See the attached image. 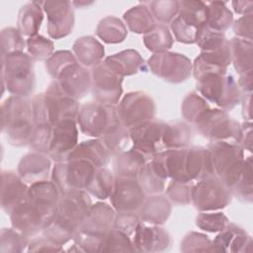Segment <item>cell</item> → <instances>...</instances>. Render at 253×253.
<instances>
[{
    "label": "cell",
    "instance_id": "83f0119b",
    "mask_svg": "<svg viewBox=\"0 0 253 253\" xmlns=\"http://www.w3.org/2000/svg\"><path fill=\"white\" fill-rule=\"evenodd\" d=\"M168 179L163 167L153 157L141 169L138 174L139 182L145 195H159L165 189V182Z\"/></svg>",
    "mask_w": 253,
    "mask_h": 253
},
{
    "label": "cell",
    "instance_id": "836d02e7",
    "mask_svg": "<svg viewBox=\"0 0 253 253\" xmlns=\"http://www.w3.org/2000/svg\"><path fill=\"white\" fill-rule=\"evenodd\" d=\"M42 2H30L23 5L18 15V31L22 36L33 37L38 35L43 13Z\"/></svg>",
    "mask_w": 253,
    "mask_h": 253
},
{
    "label": "cell",
    "instance_id": "94428289",
    "mask_svg": "<svg viewBox=\"0 0 253 253\" xmlns=\"http://www.w3.org/2000/svg\"><path fill=\"white\" fill-rule=\"evenodd\" d=\"M236 143L243 149L252 151V123L244 122L240 125V131Z\"/></svg>",
    "mask_w": 253,
    "mask_h": 253
},
{
    "label": "cell",
    "instance_id": "d6986e66",
    "mask_svg": "<svg viewBox=\"0 0 253 253\" xmlns=\"http://www.w3.org/2000/svg\"><path fill=\"white\" fill-rule=\"evenodd\" d=\"M10 218L13 228L28 238L42 232L49 223L42 211L27 199L11 211Z\"/></svg>",
    "mask_w": 253,
    "mask_h": 253
},
{
    "label": "cell",
    "instance_id": "3957f363",
    "mask_svg": "<svg viewBox=\"0 0 253 253\" xmlns=\"http://www.w3.org/2000/svg\"><path fill=\"white\" fill-rule=\"evenodd\" d=\"M154 158L161 164L167 177L175 181L196 183L212 176L209 150L202 146L166 149Z\"/></svg>",
    "mask_w": 253,
    "mask_h": 253
},
{
    "label": "cell",
    "instance_id": "5b68a950",
    "mask_svg": "<svg viewBox=\"0 0 253 253\" xmlns=\"http://www.w3.org/2000/svg\"><path fill=\"white\" fill-rule=\"evenodd\" d=\"M35 125H51L76 120L79 112L77 100L65 95L55 81H52L44 93L38 94L32 100Z\"/></svg>",
    "mask_w": 253,
    "mask_h": 253
},
{
    "label": "cell",
    "instance_id": "f1b7e54d",
    "mask_svg": "<svg viewBox=\"0 0 253 253\" xmlns=\"http://www.w3.org/2000/svg\"><path fill=\"white\" fill-rule=\"evenodd\" d=\"M140 221L153 225L163 224L171 213V204L164 196H150L138 210Z\"/></svg>",
    "mask_w": 253,
    "mask_h": 253
},
{
    "label": "cell",
    "instance_id": "816d5d0a",
    "mask_svg": "<svg viewBox=\"0 0 253 253\" xmlns=\"http://www.w3.org/2000/svg\"><path fill=\"white\" fill-rule=\"evenodd\" d=\"M2 252H20L29 246V238L15 228H3L1 231Z\"/></svg>",
    "mask_w": 253,
    "mask_h": 253
},
{
    "label": "cell",
    "instance_id": "ffe728a7",
    "mask_svg": "<svg viewBox=\"0 0 253 253\" xmlns=\"http://www.w3.org/2000/svg\"><path fill=\"white\" fill-rule=\"evenodd\" d=\"M78 130L76 120H64L52 126L47 156L56 162L66 160L67 155L77 145Z\"/></svg>",
    "mask_w": 253,
    "mask_h": 253
},
{
    "label": "cell",
    "instance_id": "4dcf8cb0",
    "mask_svg": "<svg viewBox=\"0 0 253 253\" xmlns=\"http://www.w3.org/2000/svg\"><path fill=\"white\" fill-rule=\"evenodd\" d=\"M118 75L127 76L143 69L144 61L140 54L133 49H127L108 56L104 61Z\"/></svg>",
    "mask_w": 253,
    "mask_h": 253
},
{
    "label": "cell",
    "instance_id": "484cf974",
    "mask_svg": "<svg viewBox=\"0 0 253 253\" xmlns=\"http://www.w3.org/2000/svg\"><path fill=\"white\" fill-rule=\"evenodd\" d=\"M216 251L246 252L251 251L252 238L241 227L228 223L213 240Z\"/></svg>",
    "mask_w": 253,
    "mask_h": 253
},
{
    "label": "cell",
    "instance_id": "e575fe53",
    "mask_svg": "<svg viewBox=\"0 0 253 253\" xmlns=\"http://www.w3.org/2000/svg\"><path fill=\"white\" fill-rule=\"evenodd\" d=\"M233 15L225 2L212 1L206 3V25L215 32L223 33L231 25Z\"/></svg>",
    "mask_w": 253,
    "mask_h": 253
},
{
    "label": "cell",
    "instance_id": "603a6c76",
    "mask_svg": "<svg viewBox=\"0 0 253 253\" xmlns=\"http://www.w3.org/2000/svg\"><path fill=\"white\" fill-rule=\"evenodd\" d=\"M132 244L135 251L157 252L168 249L171 244V238L164 228L147 226L140 221L134 231Z\"/></svg>",
    "mask_w": 253,
    "mask_h": 253
},
{
    "label": "cell",
    "instance_id": "f6af8a7d",
    "mask_svg": "<svg viewBox=\"0 0 253 253\" xmlns=\"http://www.w3.org/2000/svg\"><path fill=\"white\" fill-rule=\"evenodd\" d=\"M208 108H210L208 102L196 92H192L185 97L182 103V116L187 122L194 125L200 115Z\"/></svg>",
    "mask_w": 253,
    "mask_h": 253
},
{
    "label": "cell",
    "instance_id": "680465c9",
    "mask_svg": "<svg viewBox=\"0 0 253 253\" xmlns=\"http://www.w3.org/2000/svg\"><path fill=\"white\" fill-rule=\"evenodd\" d=\"M252 13L243 15L233 24V32L237 38L252 41Z\"/></svg>",
    "mask_w": 253,
    "mask_h": 253
},
{
    "label": "cell",
    "instance_id": "9f6ffc18",
    "mask_svg": "<svg viewBox=\"0 0 253 253\" xmlns=\"http://www.w3.org/2000/svg\"><path fill=\"white\" fill-rule=\"evenodd\" d=\"M171 29L174 33L175 39L183 43H195L200 30L186 24L179 17H176L171 22Z\"/></svg>",
    "mask_w": 253,
    "mask_h": 253
},
{
    "label": "cell",
    "instance_id": "4fadbf2b",
    "mask_svg": "<svg viewBox=\"0 0 253 253\" xmlns=\"http://www.w3.org/2000/svg\"><path fill=\"white\" fill-rule=\"evenodd\" d=\"M121 124L127 129L151 122L155 117V104L146 93H127L117 108Z\"/></svg>",
    "mask_w": 253,
    "mask_h": 253
},
{
    "label": "cell",
    "instance_id": "f35d334b",
    "mask_svg": "<svg viewBox=\"0 0 253 253\" xmlns=\"http://www.w3.org/2000/svg\"><path fill=\"white\" fill-rule=\"evenodd\" d=\"M173 37L171 36L169 29L163 25H155L154 28L146 33L143 37V42L146 48L154 53H160L167 51L173 44Z\"/></svg>",
    "mask_w": 253,
    "mask_h": 253
},
{
    "label": "cell",
    "instance_id": "8fae6325",
    "mask_svg": "<svg viewBox=\"0 0 253 253\" xmlns=\"http://www.w3.org/2000/svg\"><path fill=\"white\" fill-rule=\"evenodd\" d=\"M97 167L83 160H65L57 162L53 169L51 179L60 194L74 191H86Z\"/></svg>",
    "mask_w": 253,
    "mask_h": 253
},
{
    "label": "cell",
    "instance_id": "74e56055",
    "mask_svg": "<svg viewBox=\"0 0 253 253\" xmlns=\"http://www.w3.org/2000/svg\"><path fill=\"white\" fill-rule=\"evenodd\" d=\"M96 34L107 43H118L126 39L127 31L120 19L114 16H107L99 22Z\"/></svg>",
    "mask_w": 253,
    "mask_h": 253
},
{
    "label": "cell",
    "instance_id": "b9f144b4",
    "mask_svg": "<svg viewBox=\"0 0 253 253\" xmlns=\"http://www.w3.org/2000/svg\"><path fill=\"white\" fill-rule=\"evenodd\" d=\"M252 159L251 156L246 158L244 170L237 182L230 188V193L243 203L250 204L253 201L252 194Z\"/></svg>",
    "mask_w": 253,
    "mask_h": 253
},
{
    "label": "cell",
    "instance_id": "d4e9b609",
    "mask_svg": "<svg viewBox=\"0 0 253 253\" xmlns=\"http://www.w3.org/2000/svg\"><path fill=\"white\" fill-rule=\"evenodd\" d=\"M51 161L48 156L40 152L26 154L18 165V175L28 184L47 180L50 172Z\"/></svg>",
    "mask_w": 253,
    "mask_h": 253
},
{
    "label": "cell",
    "instance_id": "4316f807",
    "mask_svg": "<svg viewBox=\"0 0 253 253\" xmlns=\"http://www.w3.org/2000/svg\"><path fill=\"white\" fill-rule=\"evenodd\" d=\"M110 153L100 139H92L77 144L67 155L66 160H83L97 168L105 167L109 161Z\"/></svg>",
    "mask_w": 253,
    "mask_h": 253
},
{
    "label": "cell",
    "instance_id": "681fc988",
    "mask_svg": "<svg viewBox=\"0 0 253 253\" xmlns=\"http://www.w3.org/2000/svg\"><path fill=\"white\" fill-rule=\"evenodd\" d=\"M228 223L227 216L222 212L202 211L196 219L197 226L209 232L221 231Z\"/></svg>",
    "mask_w": 253,
    "mask_h": 253
},
{
    "label": "cell",
    "instance_id": "bcb514c9",
    "mask_svg": "<svg viewBox=\"0 0 253 253\" xmlns=\"http://www.w3.org/2000/svg\"><path fill=\"white\" fill-rule=\"evenodd\" d=\"M29 56L33 61L47 59L53 50V42L42 36L36 35L27 40Z\"/></svg>",
    "mask_w": 253,
    "mask_h": 253
},
{
    "label": "cell",
    "instance_id": "cb8c5ba5",
    "mask_svg": "<svg viewBox=\"0 0 253 253\" xmlns=\"http://www.w3.org/2000/svg\"><path fill=\"white\" fill-rule=\"evenodd\" d=\"M1 206L10 214L11 211L27 199L28 187L19 175L12 171H3L1 175Z\"/></svg>",
    "mask_w": 253,
    "mask_h": 253
},
{
    "label": "cell",
    "instance_id": "e0dca14e",
    "mask_svg": "<svg viewBox=\"0 0 253 253\" xmlns=\"http://www.w3.org/2000/svg\"><path fill=\"white\" fill-rule=\"evenodd\" d=\"M163 122L151 121L128 129L132 148L151 160L157 153L165 150L162 143Z\"/></svg>",
    "mask_w": 253,
    "mask_h": 253
},
{
    "label": "cell",
    "instance_id": "11a10c76",
    "mask_svg": "<svg viewBox=\"0 0 253 253\" xmlns=\"http://www.w3.org/2000/svg\"><path fill=\"white\" fill-rule=\"evenodd\" d=\"M75 56L68 50H59L51 54L45 62V68L47 73L52 77L56 76L69 64L76 62Z\"/></svg>",
    "mask_w": 253,
    "mask_h": 253
},
{
    "label": "cell",
    "instance_id": "6f0895ef",
    "mask_svg": "<svg viewBox=\"0 0 253 253\" xmlns=\"http://www.w3.org/2000/svg\"><path fill=\"white\" fill-rule=\"evenodd\" d=\"M140 222L138 214L132 211L118 212L115 216L113 228L118 229L126 235H131L134 233L136 226Z\"/></svg>",
    "mask_w": 253,
    "mask_h": 253
},
{
    "label": "cell",
    "instance_id": "52a82bcc",
    "mask_svg": "<svg viewBox=\"0 0 253 253\" xmlns=\"http://www.w3.org/2000/svg\"><path fill=\"white\" fill-rule=\"evenodd\" d=\"M208 150L212 176L230 190L245 167L243 148L234 142L213 141L210 143Z\"/></svg>",
    "mask_w": 253,
    "mask_h": 253
},
{
    "label": "cell",
    "instance_id": "91938a15",
    "mask_svg": "<svg viewBox=\"0 0 253 253\" xmlns=\"http://www.w3.org/2000/svg\"><path fill=\"white\" fill-rule=\"evenodd\" d=\"M29 251H62L60 245L50 241L45 236H35L29 242Z\"/></svg>",
    "mask_w": 253,
    "mask_h": 253
},
{
    "label": "cell",
    "instance_id": "277c9868",
    "mask_svg": "<svg viewBox=\"0 0 253 253\" xmlns=\"http://www.w3.org/2000/svg\"><path fill=\"white\" fill-rule=\"evenodd\" d=\"M2 131L14 146L30 143L35 122L32 101L26 97L11 96L1 106Z\"/></svg>",
    "mask_w": 253,
    "mask_h": 253
},
{
    "label": "cell",
    "instance_id": "9a60e30c",
    "mask_svg": "<svg viewBox=\"0 0 253 253\" xmlns=\"http://www.w3.org/2000/svg\"><path fill=\"white\" fill-rule=\"evenodd\" d=\"M123 77L105 62H100L91 71V89L97 102L115 105L121 98Z\"/></svg>",
    "mask_w": 253,
    "mask_h": 253
},
{
    "label": "cell",
    "instance_id": "6125c7cd",
    "mask_svg": "<svg viewBox=\"0 0 253 253\" xmlns=\"http://www.w3.org/2000/svg\"><path fill=\"white\" fill-rule=\"evenodd\" d=\"M242 116L245 121L251 122L252 120V93L242 94Z\"/></svg>",
    "mask_w": 253,
    "mask_h": 253
},
{
    "label": "cell",
    "instance_id": "44dd1931",
    "mask_svg": "<svg viewBox=\"0 0 253 253\" xmlns=\"http://www.w3.org/2000/svg\"><path fill=\"white\" fill-rule=\"evenodd\" d=\"M54 81L65 95L75 100L83 98L91 89V73L77 61L66 66Z\"/></svg>",
    "mask_w": 253,
    "mask_h": 253
},
{
    "label": "cell",
    "instance_id": "7c38bea8",
    "mask_svg": "<svg viewBox=\"0 0 253 253\" xmlns=\"http://www.w3.org/2000/svg\"><path fill=\"white\" fill-rule=\"evenodd\" d=\"M231 197L229 189L213 176L201 179L192 187V203L201 211L222 210L231 202Z\"/></svg>",
    "mask_w": 253,
    "mask_h": 253
},
{
    "label": "cell",
    "instance_id": "8d00e7d4",
    "mask_svg": "<svg viewBox=\"0 0 253 253\" xmlns=\"http://www.w3.org/2000/svg\"><path fill=\"white\" fill-rule=\"evenodd\" d=\"M124 20L128 29L136 34L145 35L156 25L150 10L142 2L126 11L124 14Z\"/></svg>",
    "mask_w": 253,
    "mask_h": 253
},
{
    "label": "cell",
    "instance_id": "7dc6e473",
    "mask_svg": "<svg viewBox=\"0 0 253 253\" xmlns=\"http://www.w3.org/2000/svg\"><path fill=\"white\" fill-rule=\"evenodd\" d=\"M102 251H135V249L128 235L112 228L103 241L101 252Z\"/></svg>",
    "mask_w": 253,
    "mask_h": 253
},
{
    "label": "cell",
    "instance_id": "e7e4bbea",
    "mask_svg": "<svg viewBox=\"0 0 253 253\" xmlns=\"http://www.w3.org/2000/svg\"><path fill=\"white\" fill-rule=\"evenodd\" d=\"M232 7L236 13L247 15L252 13L253 2L252 1H233Z\"/></svg>",
    "mask_w": 253,
    "mask_h": 253
},
{
    "label": "cell",
    "instance_id": "8992f818",
    "mask_svg": "<svg viewBox=\"0 0 253 253\" xmlns=\"http://www.w3.org/2000/svg\"><path fill=\"white\" fill-rule=\"evenodd\" d=\"M116 212L105 203L92 205L74 236L75 244L82 252L100 251L107 233L113 228Z\"/></svg>",
    "mask_w": 253,
    "mask_h": 253
},
{
    "label": "cell",
    "instance_id": "f546056e",
    "mask_svg": "<svg viewBox=\"0 0 253 253\" xmlns=\"http://www.w3.org/2000/svg\"><path fill=\"white\" fill-rule=\"evenodd\" d=\"M75 58L84 67H95L104 57V46L93 37H82L73 43Z\"/></svg>",
    "mask_w": 253,
    "mask_h": 253
},
{
    "label": "cell",
    "instance_id": "ab89813d",
    "mask_svg": "<svg viewBox=\"0 0 253 253\" xmlns=\"http://www.w3.org/2000/svg\"><path fill=\"white\" fill-rule=\"evenodd\" d=\"M179 17L186 24L200 29L206 24V2L179 1Z\"/></svg>",
    "mask_w": 253,
    "mask_h": 253
},
{
    "label": "cell",
    "instance_id": "d6a6232c",
    "mask_svg": "<svg viewBox=\"0 0 253 253\" xmlns=\"http://www.w3.org/2000/svg\"><path fill=\"white\" fill-rule=\"evenodd\" d=\"M192 138V129L186 123H164L162 143L165 150L188 147Z\"/></svg>",
    "mask_w": 253,
    "mask_h": 253
},
{
    "label": "cell",
    "instance_id": "7402d4cb",
    "mask_svg": "<svg viewBox=\"0 0 253 253\" xmlns=\"http://www.w3.org/2000/svg\"><path fill=\"white\" fill-rule=\"evenodd\" d=\"M60 197L61 194L56 185L52 181L44 180L30 186L27 200L36 206L50 222L54 216Z\"/></svg>",
    "mask_w": 253,
    "mask_h": 253
},
{
    "label": "cell",
    "instance_id": "ee69618b",
    "mask_svg": "<svg viewBox=\"0 0 253 253\" xmlns=\"http://www.w3.org/2000/svg\"><path fill=\"white\" fill-rule=\"evenodd\" d=\"M142 3L148 7L154 20L163 25L171 23L179 12V1H144Z\"/></svg>",
    "mask_w": 253,
    "mask_h": 253
},
{
    "label": "cell",
    "instance_id": "30bf717a",
    "mask_svg": "<svg viewBox=\"0 0 253 253\" xmlns=\"http://www.w3.org/2000/svg\"><path fill=\"white\" fill-rule=\"evenodd\" d=\"M197 130L206 138L213 141L236 143L240 125L228 116L226 111L208 108L194 123Z\"/></svg>",
    "mask_w": 253,
    "mask_h": 253
},
{
    "label": "cell",
    "instance_id": "be15d7a7",
    "mask_svg": "<svg viewBox=\"0 0 253 253\" xmlns=\"http://www.w3.org/2000/svg\"><path fill=\"white\" fill-rule=\"evenodd\" d=\"M237 85L242 94L252 93V71L240 75Z\"/></svg>",
    "mask_w": 253,
    "mask_h": 253
},
{
    "label": "cell",
    "instance_id": "1f68e13d",
    "mask_svg": "<svg viewBox=\"0 0 253 253\" xmlns=\"http://www.w3.org/2000/svg\"><path fill=\"white\" fill-rule=\"evenodd\" d=\"M148 161L146 156L133 148L124 151L118 155L115 162L116 176L137 179L139 172Z\"/></svg>",
    "mask_w": 253,
    "mask_h": 253
},
{
    "label": "cell",
    "instance_id": "ba28073f",
    "mask_svg": "<svg viewBox=\"0 0 253 253\" xmlns=\"http://www.w3.org/2000/svg\"><path fill=\"white\" fill-rule=\"evenodd\" d=\"M3 87L12 96L28 97L35 89L33 59L24 52L2 56Z\"/></svg>",
    "mask_w": 253,
    "mask_h": 253
},
{
    "label": "cell",
    "instance_id": "f5cc1de1",
    "mask_svg": "<svg viewBox=\"0 0 253 253\" xmlns=\"http://www.w3.org/2000/svg\"><path fill=\"white\" fill-rule=\"evenodd\" d=\"M193 185L194 183L172 180L166 189V195L174 205H188L192 202L191 193Z\"/></svg>",
    "mask_w": 253,
    "mask_h": 253
},
{
    "label": "cell",
    "instance_id": "5bb4252c",
    "mask_svg": "<svg viewBox=\"0 0 253 253\" xmlns=\"http://www.w3.org/2000/svg\"><path fill=\"white\" fill-rule=\"evenodd\" d=\"M151 72L170 83L186 81L192 72L190 59L184 54L164 51L154 53L147 62Z\"/></svg>",
    "mask_w": 253,
    "mask_h": 253
},
{
    "label": "cell",
    "instance_id": "db71d44e",
    "mask_svg": "<svg viewBox=\"0 0 253 253\" xmlns=\"http://www.w3.org/2000/svg\"><path fill=\"white\" fill-rule=\"evenodd\" d=\"M52 132L51 125H35V128L30 140L31 148L40 153L47 154Z\"/></svg>",
    "mask_w": 253,
    "mask_h": 253
},
{
    "label": "cell",
    "instance_id": "03108f58",
    "mask_svg": "<svg viewBox=\"0 0 253 253\" xmlns=\"http://www.w3.org/2000/svg\"><path fill=\"white\" fill-rule=\"evenodd\" d=\"M72 3V5H74V6H78L79 8H81V7H84V6H90V5H92L93 4V2H88V1H74V2H71Z\"/></svg>",
    "mask_w": 253,
    "mask_h": 253
},
{
    "label": "cell",
    "instance_id": "7bdbcfd3",
    "mask_svg": "<svg viewBox=\"0 0 253 253\" xmlns=\"http://www.w3.org/2000/svg\"><path fill=\"white\" fill-rule=\"evenodd\" d=\"M104 144L110 154L119 155L124 152V149L127 146L130 136L128 129L123 125H120L101 138H98Z\"/></svg>",
    "mask_w": 253,
    "mask_h": 253
},
{
    "label": "cell",
    "instance_id": "7a4b0ae2",
    "mask_svg": "<svg viewBox=\"0 0 253 253\" xmlns=\"http://www.w3.org/2000/svg\"><path fill=\"white\" fill-rule=\"evenodd\" d=\"M226 71L227 69L211 65L199 57L193 64L197 90L208 101L229 111L239 103L242 93L233 76L227 75Z\"/></svg>",
    "mask_w": 253,
    "mask_h": 253
},
{
    "label": "cell",
    "instance_id": "ac0fdd59",
    "mask_svg": "<svg viewBox=\"0 0 253 253\" xmlns=\"http://www.w3.org/2000/svg\"><path fill=\"white\" fill-rule=\"evenodd\" d=\"M43 11L47 16L46 29L50 38L58 40L68 36L74 26V13L72 3L69 1L42 2Z\"/></svg>",
    "mask_w": 253,
    "mask_h": 253
},
{
    "label": "cell",
    "instance_id": "d590c367",
    "mask_svg": "<svg viewBox=\"0 0 253 253\" xmlns=\"http://www.w3.org/2000/svg\"><path fill=\"white\" fill-rule=\"evenodd\" d=\"M252 41L233 38L229 41L231 62L240 74L252 71Z\"/></svg>",
    "mask_w": 253,
    "mask_h": 253
},
{
    "label": "cell",
    "instance_id": "f907efd6",
    "mask_svg": "<svg viewBox=\"0 0 253 253\" xmlns=\"http://www.w3.org/2000/svg\"><path fill=\"white\" fill-rule=\"evenodd\" d=\"M181 250L184 252H217L213 241L210 240L207 235L198 232H190L185 236L181 243Z\"/></svg>",
    "mask_w": 253,
    "mask_h": 253
},
{
    "label": "cell",
    "instance_id": "2e32d148",
    "mask_svg": "<svg viewBox=\"0 0 253 253\" xmlns=\"http://www.w3.org/2000/svg\"><path fill=\"white\" fill-rule=\"evenodd\" d=\"M110 200L117 212H135L143 205L146 195L137 179L116 177Z\"/></svg>",
    "mask_w": 253,
    "mask_h": 253
},
{
    "label": "cell",
    "instance_id": "9c48e42d",
    "mask_svg": "<svg viewBox=\"0 0 253 253\" xmlns=\"http://www.w3.org/2000/svg\"><path fill=\"white\" fill-rule=\"evenodd\" d=\"M76 122L83 133L97 138H101L122 125L114 105L97 101L80 106Z\"/></svg>",
    "mask_w": 253,
    "mask_h": 253
},
{
    "label": "cell",
    "instance_id": "6da1fadb",
    "mask_svg": "<svg viewBox=\"0 0 253 253\" xmlns=\"http://www.w3.org/2000/svg\"><path fill=\"white\" fill-rule=\"evenodd\" d=\"M91 206L92 202L86 191L62 194L54 216L43 229L42 235L60 246L73 239Z\"/></svg>",
    "mask_w": 253,
    "mask_h": 253
},
{
    "label": "cell",
    "instance_id": "c3c4849f",
    "mask_svg": "<svg viewBox=\"0 0 253 253\" xmlns=\"http://www.w3.org/2000/svg\"><path fill=\"white\" fill-rule=\"evenodd\" d=\"M25 42L18 29L6 28L1 32V55L6 56L15 52H23Z\"/></svg>",
    "mask_w": 253,
    "mask_h": 253
},
{
    "label": "cell",
    "instance_id": "60d3db41",
    "mask_svg": "<svg viewBox=\"0 0 253 253\" xmlns=\"http://www.w3.org/2000/svg\"><path fill=\"white\" fill-rule=\"evenodd\" d=\"M115 184V178L111 171L105 167L97 168L95 174L86 189V192L99 200L110 198Z\"/></svg>",
    "mask_w": 253,
    "mask_h": 253
}]
</instances>
